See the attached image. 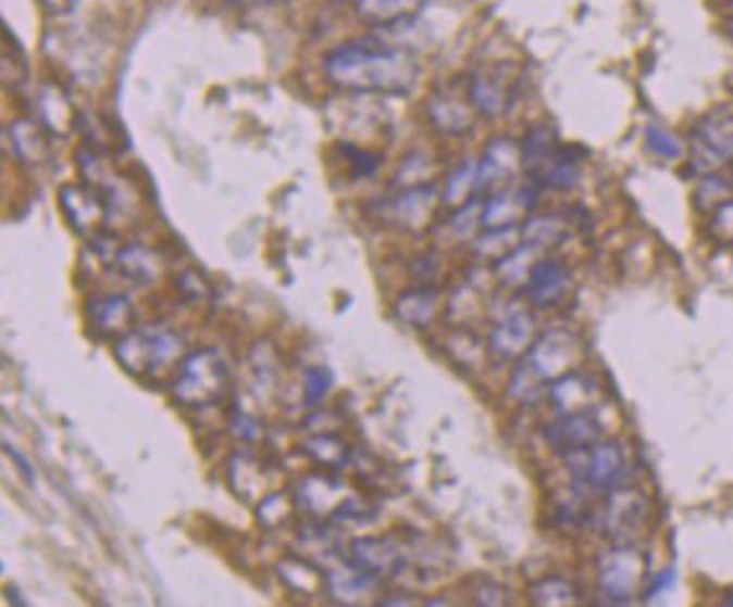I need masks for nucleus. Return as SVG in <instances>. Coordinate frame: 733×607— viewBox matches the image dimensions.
<instances>
[{
  "label": "nucleus",
  "instance_id": "4c0bfd02",
  "mask_svg": "<svg viewBox=\"0 0 733 607\" xmlns=\"http://www.w3.org/2000/svg\"><path fill=\"white\" fill-rule=\"evenodd\" d=\"M693 198H695V203H698L700 211L713 213L716 208H721L725 200L731 198V185H729V180H723L721 175L708 173L698 182V188H695Z\"/></svg>",
  "mask_w": 733,
  "mask_h": 607
},
{
  "label": "nucleus",
  "instance_id": "7c9ffc66",
  "mask_svg": "<svg viewBox=\"0 0 733 607\" xmlns=\"http://www.w3.org/2000/svg\"><path fill=\"white\" fill-rule=\"evenodd\" d=\"M519 147H521V164L529 169V175H534L544 164L546 156L555 152L557 147L555 131H551V126L538 124L531 128V131H526V137H523Z\"/></svg>",
  "mask_w": 733,
  "mask_h": 607
},
{
  "label": "nucleus",
  "instance_id": "1a4fd4ad",
  "mask_svg": "<svg viewBox=\"0 0 733 607\" xmlns=\"http://www.w3.org/2000/svg\"><path fill=\"white\" fill-rule=\"evenodd\" d=\"M544 435L559 454L585 452V448L598 444L600 423L591 410L562 413V416L544 428Z\"/></svg>",
  "mask_w": 733,
  "mask_h": 607
},
{
  "label": "nucleus",
  "instance_id": "ea45409f",
  "mask_svg": "<svg viewBox=\"0 0 733 607\" xmlns=\"http://www.w3.org/2000/svg\"><path fill=\"white\" fill-rule=\"evenodd\" d=\"M431 167L426 154H411L406 156L400 164L398 175H395V182L398 188H411V185H421L423 182V173Z\"/></svg>",
  "mask_w": 733,
  "mask_h": 607
},
{
  "label": "nucleus",
  "instance_id": "a18cd8bd",
  "mask_svg": "<svg viewBox=\"0 0 733 607\" xmlns=\"http://www.w3.org/2000/svg\"><path fill=\"white\" fill-rule=\"evenodd\" d=\"M41 5H47L49 11H67L72 0H41Z\"/></svg>",
  "mask_w": 733,
  "mask_h": 607
},
{
  "label": "nucleus",
  "instance_id": "58836bf2",
  "mask_svg": "<svg viewBox=\"0 0 733 607\" xmlns=\"http://www.w3.org/2000/svg\"><path fill=\"white\" fill-rule=\"evenodd\" d=\"M334 375L323 367H311L303 372V403L315 405L326 397V392L332 390Z\"/></svg>",
  "mask_w": 733,
  "mask_h": 607
},
{
  "label": "nucleus",
  "instance_id": "473e14b6",
  "mask_svg": "<svg viewBox=\"0 0 733 607\" xmlns=\"http://www.w3.org/2000/svg\"><path fill=\"white\" fill-rule=\"evenodd\" d=\"M544 390H546V382L536 375V369L531 367L526 359H521L519 367H515L513 375H510V384H508L510 397H515L519 403H536V400L544 395Z\"/></svg>",
  "mask_w": 733,
  "mask_h": 607
},
{
  "label": "nucleus",
  "instance_id": "20e7f679",
  "mask_svg": "<svg viewBox=\"0 0 733 607\" xmlns=\"http://www.w3.org/2000/svg\"><path fill=\"white\" fill-rule=\"evenodd\" d=\"M442 200V192L436 190L434 182H421L411 185V188H400L393 198L383 200L380 213L390 226H398L402 231L421 233L426 231L434 211Z\"/></svg>",
  "mask_w": 733,
  "mask_h": 607
},
{
  "label": "nucleus",
  "instance_id": "6ab92c4d",
  "mask_svg": "<svg viewBox=\"0 0 733 607\" xmlns=\"http://www.w3.org/2000/svg\"><path fill=\"white\" fill-rule=\"evenodd\" d=\"M531 336H534V318L526 311H513L493 326L487 341H490L493 352L502 359H515V356L529 352Z\"/></svg>",
  "mask_w": 733,
  "mask_h": 607
},
{
  "label": "nucleus",
  "instance_id": "b1692460",
  "mask_svg": "<svg viewBox=\"0 0 733 607\" xmlns=\"http://www.w3.org/2000/svg\"><path fill=\"white\" fill-rule=\"evenodd\" d=\"M549 397L562 413L591 410L595 397V382L591 377L577 372V369H572V372H567L559 377V380L551 382Z\"/></svg>",
  "mask_w": 733,
  "mask_h": 607
},
{
  "label": "nucleus",
  "instance_id": "393cba45",
  "mask_svg": "<svg viewBox=\"0 0 733 607\" xmlns=\"http://www.w3.org/2000/svg\"><path fill=\"white\" fill-rule=\"evenodd\" d=\"M277 577L279 582H285L287 590L298 592V595H315V592L326 590V574H321L308 556H285L277 564Z\"/></svg>",
  "mask_w": 733,
  "mask_h": 607
},
{
  "label": "nucleus",
  "instance_id": "bb28decb",
  "mask_svg": "<svg viewBox=\"0 0 733 607\" xmlns=\"http://www.w3.org/2000/svg\"><path fill=\"white\" fill-rule=\"evenodd\" d=\"M264 467L257 456H251L249 452H239L232 456L228 461V482L236 495L241 499H254V497H264Z\"/></svg>",
  "mask_w": 733,
  "mask_h": 607
},
{
  "label": "nucleus",
  "instance_id": "f8f14e48",
  "mask_svg": "<svg viewBox=\"0 0 733 607\" xmlns=\"http://www.w3.org/2000/svg\"><path fill=\"white\" fill-rule=\"evenodd\" d=\"M472 103L464 92H457L451 88L436 90L426 103V116L436 131L447 134V137H459L472 126Z\"/></svg>",
  "mask_w": 733,
  "mask_h": 607
},
{
  "label": "nucleus",
  "instance_id": "7ed1b4c3",
  "mask_svg": "<svg viewBox=\"0 0 733 607\" xmlns=\"http://www.w3.org/2000/svg\"><path fill=\"white\" fill-rule=\"evenodd\" d=\"M183 352V341L164 326H136L119 336L113 354L126 372L149 377L170 367Z\"/></svg>",
  "mask_w": 733,
  "mask_h": 607
},
{
  "label": "nucleus",
  "instance_id": "f257e3e1",
  "mask_svg": "<svg viewBox=\"0 0 733 607\" xmlns=\"http://www.w3.org/2000/svg\"><path fill=\"white\" fill-rule=\"evenodd\" d=\"M323 75L357 96H406L419 80V64L406 49L366 37L332 49L323 56Z\"/></svg>",
  "mask_w": 733,
  "mask_h": 607
},
{
  "label": "nucleus",
  "instance_id": "a878e982",
  "mask_svg": "<svg viewBox=\"0 0 733 607\" xmlns=\"http://www.w3.org/2000/svg\"><path fill=\"white\" fill-rule=\"evenodd\" d=\"M436 305H438V292L434 290V284L423 282L419 288L406 290L395 303V313L402 324L415 326V328H426L431 324V318L436 316Z\"/></svg>",
  "mask_w": 733,
  "mask_h": 607
},
{
  "label": "nucleus",
  "instance_id": "a19ab883",
  "mask_svg": "<svg viewBox=\"0 0 733 607\" xmlns=\"http://www.w3.org/2000/svg\"><path fill=\"white\" fill-rule=\"evenodd\" d=\"M710 231H713L718 239L733 241V200H725L721 208L713 211V218H710Z\"/></svg>",
  "mask_w": 733,
  "mask_h": 607
},
{
  "label": "nucleus",
  "instance_id": "09e8293b",
  "mask_svg": "<svg viewBox=\"0 0 733 607\" xmlns=\"http://www.w3.org/2000/svg\"><path fill=\"white\" fill-rule=\"evenodd\" d=\"M729 37H731V39H733V18H731V21H729Z\"/></svg>",
  "mask_w": 733,
  "mask_h": 607
},
{
  "label": "nucleus",
  "instance_id": "72a5a7b5",
  "mask_svg": "<svg viewBox=\"0 0 733 607\" xmlns=\"http://www.w3.org/2000/svg\"><path fill=\"white\" fill-rule=\"evenodd\" d=\"M339 152L344 156V164H347L351 177H357V180H362V177H372L380 169V164H383V154L370 152V149L359 147L355 144V141H344V144H339Z\"/></svg>",
  "mask_w": 733,
  "mask_h": 607
},
{
  "label": "nucleus",
  "instance_id": "dca6fc26",
  "mask_svg": "<svg viewBox=\"0 0 733 607\" xmlns=\"http://www.w3.org/2000/svg\"><path fill=\"white\" fill-rule=\"evenodd\" d=\"M649 516V503L636 490H610L606 513H600L602 526L613 535H629L644 526Z\"/></svg>",
  "mask_w": 733,
  "mask_h": 607
},
{
  "label": "nucleus",
  "instance_id": "49530a36",
  "mask_svg": "<svg viewBox=\"0 0 733 607\" xmlns=\"http://www.w3.org/2000/svg\"><path fill=\"white\" fill-rule=\"evenodd\" d=\"M415 603V599H411V597H385V599H380V605H413Z\"/></svg>",
  "mask_w": 733,
  "mask_h": 607
},
{
  "label": "nucleus",
  "instance_id": "a211bd4d",
  "mask_svg": "<svg viewBox=\"0 0 733 607\" xmlns=\"http://www.w3.org/2000/svg\"><path fill=\"white\" fill-rule=\"evenodd\" d=\"M9 139L13 156L26 167H41L52 160V141H49V131L39 121L18 118L9 126Z\"/></svg>",
  "mask_w": 733,
  "mask_h": 607
},
{
  "label": "nucleus",
  "instance_id": "423d86ee",
  "mask_svg": "<svg viewBox=\"0 0 733 607\" xmlns=\"http://www.w3.org/2000/svg\"><path fill=\"white\" fill-rule=\"evenodd\" d=\"M57 200H60L62 216L67 218L72 231L83 236V239H92V236L103 231L105 220L111 216L105 198L85 180L62 185L60 192H57Z\"/></svg>",
  "mask_w": 733,
  "mask_h": 607
},
{
  "label": "nucleus",
  "instance_id": "c85d7f7f",
  "mask_svg": "<svg viewBox=\"0 0 733 607\" xmlns=\"http://www.w3.org/2000/svg\"><path fill=\"white\" fill-rule=\"evenodd\" d=\"M567 224L559 216H531L526 224L521 226V241L523 244L538 249L557 246L564 241Z\"/></svg>",
  "mask_w": 733,
  "mask_h": 607
},
{
  "label": "nucleus",
  "instance_id": "5701e85b",
  "mask_svg": "<svg viewBox=\"0 0 733 607\" xmlns=\"http://www.w3.org/2000/svg\"><path fill=\"white\" fill-rule=\"evenodd\" d=\"M113 267L136 284H152L162 273L160 254L141 244L121 246L116 256H113Z\"/></svg>",
  "mask_w": 733,
  "mask_h": 607
},
{
  "label": "nucleus",
  "instance_id": "c9c22d12",
  "mask_svg": "<svg viewBox=\"0 0 733 607\" xmlns=\"http://www.w3.org/2000/svg\"><path fill=\"white\" fill-rule=\"evenodd\" d=\"M646 149L664 162H678L680 156L685 154V147H682L678 134L667 131V128H662L659 124L646 126Z\"/></svg>",
  "mask_w": 733,
  "mask_h": 607
},
{
  "label": "nucleus",
  "instance_id": "f03ea898",
  "mask_svg": "<svg viewBox=\"0 0 733 607\" xmlns=\"http://www.w3.org/2000/svg\"><path fill=\"white\" fill-rule=\"evenodd\" d=\"M228 390V369L213 349H196L179 362V372L172 380V397L188 410H206L221 403Z\"/></svg>",
  "mask_w": 733,
  "mask_h": 607
},
{
  "label": "nucleus",
  "instance_id": "9b49d317",
  "mask_svg": "<svg viewBox=\"0 0 733 607\" xmlns=\"http://www.w3.org/2000/svg\"><path fill=\"white\" fill-rule=\"evenodd\" d=\"M695 162L716 164L733 160V113H713L695 128Z\"/></svg>",
  "mask_w": 733,
  "mask_h": 607
},
{
  "label": "nucleus",
  "instance_id": "412c9836",
  "mask_svg": "<svg viewBox=\"0 0 733 607\" xmlns=\"http://www.w3.org/2000/svg\"><path fill=\"white\" fill-rule=\"evenodd\" d=\"M380 577L370 574V571L359 569L357 564H347L344 569H332L326 574V592L332 595L336 603H359L364 595H370L377 587Z\"/></svg>",
  "mask_w": 733,
  "mask_h": 607
},
{
  "label": "nucleus",
  "instance_id": "79ce46f5",
  "mask_svg": "<svg viewBox=\"0 0 733 607\" xmlns=\"http://www.w3.org/2000/svg\"><path fill=\"white\" fill-rule=\"evenodd\" d=\"M228 428H232L236 439L241 441H254L257 435H260V420L247 416V413L241 410L232 413V423H228Z\"/></svg>",
  "mask_w": 733,
  "mask_h": 607
},
{
  "label": "nucleus",
  "instance_id": "4468645a",
  "mask_svg": "<svg viewBox=\"0 0 733 607\" xmlns=\"http://www.w3.org/2000/svg\"><path fill=\"white\" fill-rule=\"evenodd\" d=\"M88 324L103 336H124L134 328V305L126 295L111 292V295H96L85 303Z\"/></svg>",
  "mask_w": 733,
  "mask_h": 607
},
{
  "label": "nucleus",
  "instance_id": "8fccbe9b",
  "mask_svg": "<svg viewBox=\"0 0 733 607\" xmlns=\"http://www.w3.org/2000/svg\"><path fill=\"white\" fill-rule=\"evenodd\" d=\"M262 3H283V0H262Z\"/></svg>",
  "mask_w": 733,
  "mask_h": 607
},
{
  "label": "nucleus",
  "instance_id": "c03bdc74",
  "mask_svg": "<svg viewBox=\"0 0 733 607\" xmlns=\"http://www.w3.org/2000/svg\"><path fill=\"white\" fill-rule=\"evenodd\" d=\"M5 452H9V456H11V459H13V461H16V464H18V467H21V475H24V477H26V482H28V484H34V467H32V464H28V461L24 459V456H21V454L16 452V448L5 446Z\"/></svg>",
  "mask_w": 733,
  "mask_h": 607
},
{
  "label": "nucleus",
  "instance_id": "cd10ccee",
  "mask_svg": "<svg viewBox=\"0 0 733 607\" xmlns=\"http://www.w3.org/2000/svg\"><path fill=\"white\" fill-rule=\"evenodd\" d=\"M303 452L319 464V467L328 471H341L351 461L349 446L336 435L334 431L313 433L303 444Z\"/></svg>",
  "mask_w": 733,
  "mask_h": 607
},
{
  "label": "nucleus",
  "instance_id": "aec40b11",
  "mask_svg": "<svg viewBox=\"0 0 733 607\" xmlns=\"http://www.w3.org/2000/svg\"><path fill=\"white\" fill-rule=\"evenodd\" d=\"M351 9L366 26L393 28L419 16L423 0H351Z\"/></svg>",
  "mask_w": 733,
  "mask_h": 607
},
{
  "label": "nucleus",
  "instance_id": "2f4dec72",
  "mask_svg": "<svg viewBox=\"0 0 733 607\" xmlns=\"http://www.w3.org/2000/svg\"><path fill=\"white\" fill-rule=\"evenodd\" d=\"M534 246L519 244L513 252H508L502 260H498V277L506 284H526L531 267H534Z\"/></svg>",
  "mask_w": 733,
  "mask_h": 607
},
{
  "label": "nucleus",
  "instance_id": "39448f33",
  "mask_svg": "<svg viewBox=\"0 0 733 607\" xmlns=\"http://www.w3.org/2000/svg\"><path fill=\"white\" fill-rule=\"evenodd\" d=\"M411 552L413 548L395 535H362V539L351 541L349 561L383 580V577H400L411 567Z\"/></svg>",
  "mask_w": 733,
  "mask_h": 607
},
{
  "label": "nucleus",
  "instance_id": "2eb2a0df",
  "mask_svg": "<svg viewBox=\"0 0 733 607\" xmlns=\"http://www.w3.org/2000/svg\"><path fill=\"white\" fill-rule=\"evenodd\" d=\"M467 98H470L474 113L485 118H498L510 109V83L498 73H472L467 77Z\"/></svg>",
  "mask_w": 733,
  "mask_h": 607
},
{
  "label": "nucleus",
  "instance_id": "f3484780",
  "mask_svg": "<svg viewBox=\"0 0 733 607\" xmlns=\"http://www.w3.org/2000/svg\"><path fill=\"white\" fill-rule=\"evenodd\" d=\"M347 497L344 492V482L336 480L334 471H319V475H308L300 480L296 492V505L306 508L311 516H323L339 508L341 499Z\"/></svg>",
  "mask_w": 733,
  "mask_h": 607
},
{
  "label": "nucleus",
  "instance_id": "ddd939ff",
  "mask_svg": "<svg viewBox=\"0 0 733 607\" xmlns=\"http://www.w3.org/2000/svg\"><path fill=\"white\" fill-rule=\"evenodd\" d=\"M526 298L536 308H551L564 298L567 288H570V273H567L564 262L546 256V260L534 262L526 284Z\"/></svg>",
  "mask_w": 733,
  "mask_h": 607
},
{
  "label": "nucleus",
  "instance_id": "de8ad7c7",
  "mask_svg": "<svg viewBox=\"0 0 733 607\" xmlns=\"http://www.w3.org/2000/svg\"><path fill=\"white\" fill-rule=\"evenodd\" d=\"M226 3H228V5H247L249 0H226Z\"/></svg>",
  "mask_w": 733,
  "mask_h": 607
},
{
  "label": "nucleus",
  "instance_id": "e433bc0d",
  "mask_svg": "<svg viewBox=\"0 0 733 607\" xmlns=\"http://www.w3.org/2000/svg\"><path fill=\"white\" fill-rule=\"evenodd\" d=\"M293 505H296V497H287V492L283 490H277V492H270V495H264L260 499V505H257V520H260V523L264 528H277V526H283L287 516H290V510H293Z\"/></svg>",
  "mask_w": 733,
  "mask_h": 607
},
{
  "label": "nucleus",
  "instance_id": "4be33fe9",
  "mask_svg": "<svg viewBox=\"0 0 733 607\" xmlns=\"http://www.w3.org/2000/svg\"><path fill=\"white\" fill-rule=\"evenodd\" d=\"M36 111H39V124L54 137H64L72 126H77V113L72 109L70 98L57 88V85H45L36 98Z\"/></svg>",
  "mask_w": 733,
  "mask_h": 607
},
{
  "label": "nucleus",
  "instance_id": "0eeeda50",
  "mask_svg": "<svg viewBox=\"0 0 733 607\" xmlns=\"http://www.w3.org/2000/svg\"><path fill=\"white\" fill-rule=\"evenodd\" d=\"M646 561L642 554L631 546H618L613 552L606 554L600 564L598 584L600 592L610 603H626L636 595L638 584L644 582Z\"/></svg>",
  "mask_w": 733,
  "mask_h": 607
},
{
  "label": "nucleus",
  "instance_id": "c756f323",
  "mask_svg": "<svg viewBox=\"0 0 733 607\" xmlns=\"http://www.w3.org/2000/svg\"><path fill=\"white\" fill-rule=\"evenodd\" d=\"M474 190H477V162L464 160L455 173L447 177V185H444L442 190V203L455 211L470 200Z\"/></svg>",
  "mask_w": 733,
  "mask_h": 607
},
{
  "label": "nucleus",
  "instance_id": "37998d69",
  "mask_svg": "<svg viewBox=\"0 0 733 607\" xmlns=\"http://www.w3.org/2000/svg\"><path fill=\"white\" fill-rule=\"evenodd\" d=\"M672 582H674V569H667V571H662V574H654L649 590H646V597L659 595L662 590L672 587Z\"/></svg>",
  "mask_w": 733,
  "mask_h": 607
},
{
  "label": "nucleus",
  "instance_id": "f704fd0d",
  "mask_svg": "<svg viewBox=\"0 0 733 607\" xmlns=\"http://www.w3.org/2000/svg\"><path fill=\"white\" fill-rule=\"evenodd\" d=\"M531 603L536 605H570L574 603V587L562 577H546V580L531 584Z\"/></svg>",
  "mask_w": 733,
  "mask_h": 607
},
{
  "label": "nucleus",
  "instance_id": "9d476101",
  "mask_svg": "<svg viewBox=\"0 0 733 607\" xmlns=\"http://www.w3.org/2000/svg\"><path fill=\"white\" fill-rule=\"evenodd\" d=\"M521 164V147L508 139H493L477 160V190L498 192L508 188Z\"/></svg>",
  "mask_w": 733,
  "mask_h": 607
},
{
  "label": "nucleus",
  "instance_id": "6e6552de",
  "mask_svg": "<svg viewBox=\"0 0 733 607\" xmlns=\"http://www.w3.org/2000/svg\"><path fill=\"white\" fill-rule=\"evenodd\" d=\"M580 356V341L577 336L570 331H546L534 346L523 354L536 375L549 384L559 380V377L572 372L574 362Z\"/></svg>",
  "mask_w": 733,
  "mask_h": 607
}]
</instances>
